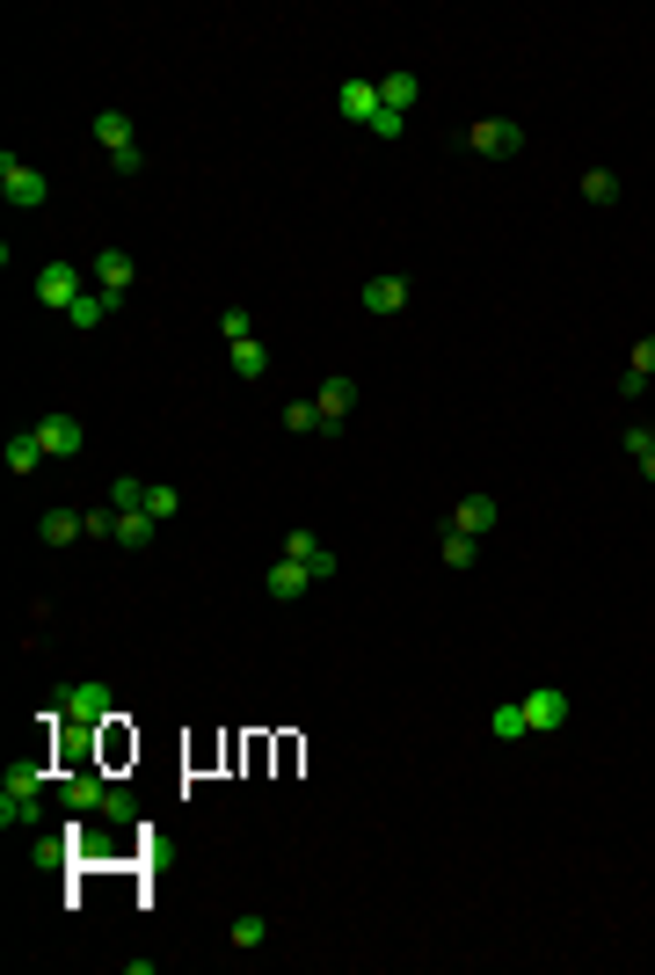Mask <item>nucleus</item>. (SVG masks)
<instances>
[{
    "instance_id": "1",
    "label": "nucleus",
    "mask_w": 655,
    "mask_h": 975,
    "mask_svg": "<svg viewBox=\"0 0 655 975\" xmlns=\"http://www.w3.org/2000/svg\"><path fill=\"white\" fill-rule=\"evenodd\" d=\"M45 721H59V729H80V735H96L102 721H117V692H110L102 678H73V684H59V692H51Z\"/></svg>"
},
{
    "instance_id": "2",
    "label": "nucleus",
    "mask_w": 655,
    "mask_h": 975,
    "mask_svg": "<svg viewBox=\"0 0 655 975\" xmlns=\"http://www.w3.org/2000/svg\"><path fill=\"white\" fill-rule=\"evenodd\" d=\"M45 764L23 757V764H8V786H0V830H29L37 823V801H45Z\"/></svg>"
},
{
    "instance_id": "3",
    "label": "nucleus",
    "mask_w": 655,
    "mask_h": 975,
    "mask_svg": "<svg viewBox=\"0 0 655 975\" xmlns=\"http://www.w3.org/2000/svg\"><path fill=\"white\" fill-rule=\"evenodd\" d=\"M0 190H8L15 212H37V204L51 197V182H45V168H29V161H15V153H0Z\"/></svg>"
},
{
    "instance_id": "4",
    "label": "nucleus",
    "mask_w": 655,
    "mask_h": 975,
    "mask_svg": "<svg viewBox=\"0 0 655 975\" xmlns=\"http://www.w3.org/2000/svg\"><path fill=\"white\" fill-rule=\"evenodd\" d=\"M466 147L481 153V161H509V153H525V124L517 117H481L466 131Z\"/></svg>"
},
{
    "instance_id": "5",
    "label": "nucleus",
    "mask_w": 655,
    "mask_h": 975,
    "mask_svg": "<svg viewBox=\"0 0 655 975\" xmlns=\"http://www.w3.org/2000/svg\"><path fill=\"white\" fill-rule=\"evenodd\" d=\"M568 713H576V699H568L560 684H539V692H525V729H532V735L568 729Z\"/></svg>"
},
{
    "instance_id": "6",
    "label": "nucleus",
    "mask_w": 655,
    "mask_h": 975,
    "mask_svg": "<svg viewBox=\"0 0 655 975\" xmlns=\"http://www.w3.org/2000/svg\"><path fill=\"white\" fill-rule=\"evenodd\" d=\"M37 444H45V459H80L88 430H80L66 408H51V415H37Z\"/></svg>"
},
{
    "instance_id": "7",
    "label": "nucleus",
    "mask_w": 655,
    "mask_h": 975,
    "mask_svg": "<svg viewBox=\"0 0 655 975\" xmlns=\"http://www.w3.org/2000/svg\"><path fill=\"white\" fill-rule=\"evenodd\" d=\"M29 284H37V299H45L51 314H73V299L88 292V284H80V269H73V263H45V269H37V277H29Z\"/></svg>"
},
{
    "instance_id": "8",
    "label": "nucleus",
    "mask_w": 655,
    "mask_h": 975,
    "mask_svg": "<svg viewBox=\"0 0 655 975\" xmlns=\"http://www.w3.org/2000/svg\"><path fill=\"white\" fill-rule=\"evenodd\" d=\"M336 110L350 124H364V131H371V124H379V110H387V96H379V80H342L336 88Z\"/></svg>"
},
{
    "instance_id": "9",
    "label": "nucleus",
    "mask_w": 655,
    "mask_h": 975,
    "mask_svg": "<svg viewBox=\"0 0 655 975\" xmlns=\"http://www.w3.org/2000/svg\"><path fill=\"white\" fill-rule=\"evenodd\" d=\"M285 561H299L314 583H328V575H336V554H328V546H320L306 524H299V532H285Z\"/></svg>"
},
{
    "instance_id": "10",
    "label": "nucleus",
    "mask_w": 655,
    "mask_h": 975,
    "mask_svg": "<svg viewBox=\"0 0 655 975\" xmlns=\"http://www.w3.org/2000/svg\"><path fill=\"white\" fill-rule=\"evenodd\" d=\"M59 801H66L73 815H80V808H96V815H102V801H110V780H102V772H66V780H59Z\"/></svg>"
},
{
    "instance_id": "11",
    "label": "nucleus",
    "mask_w": 655,
    "mask_h": 975,
    "mask_svg": "<svg viewBox=\"0 0 655 975\" xmlns=\"http://www.w3.org/2000/svg\"><path fill=\"white\" fill-rule=\"evenodd\" d=\"M314 408H320V422H328V430H342V422H350V408H357V379H320Z\"/></svg>"
},
{
    "instance_id": "12",
    "label": "nucleus",
    "mask_w": 655,
    "mask_h": 975,
    "mask_svg": "<svg viewBox=\"0 0 655 975\" xmlns=\"http://www.w3.org/2000/svg\"><path fill=\"white\" fill-rule=\"evenodd\" d=\"M131 277H139V269H131V255H124V248H96V292L124 299V292H131Z\"/></svg>"
},
{
    "instance_id": "13",
    "label": "nucleus",
    "mask_w": 655,
    "mask_h": 975,
    "mask_svg": "<svg viewBox=\"0 0 655 975\" xmlns=\"http://www.w3.org/2000/svg\"><path fill=\"white\" fill-rule=\"evenodd\" d=\"M408 306V277H364V314H401Z\"/></svg>"
},
{
    "instance_id": "14",
    "label": "nucleus",
    "mask_w": 655,
    "mask_h": 975,
    "mask_svg": "<svg viewBox=\"0 0 655 975\" xmlns=\"http://www.w3.org/2000/svg\"><path fill=\"white\" fill-rule=\"evenodd\" d=\"M495 517H503V510H495V495H466L459 510H452V532H474V539H488V532H495Z\"/></svg>"
},
{
    "instance_id": "15",
    "label": "nucleus",
    "mask_w": 655,
    "mask_h": 975,
    "mask_svg": "<svg viewBox=\"0 0 655 975\" xmlns=\"http://www.w3.org/2000/svg\"><path fill=\"white\" fill-rule=\"evenodd\" d=\"M88 131H96V147H102V153H131V147H139L124 110H96V124H88Z\"/></svg>"
},
{
    "instance_id": "16",
    "label": "nucleus",
    "mask_w": 655,
    "mask_h": 975,
    "mask_svg": "<svg viewBox=\"0 0 655 975\" xmlns=\"http://www.w3.org/2000/svg\"><path fill=\"white\" fill-rule=\"evenodd\" d=\"M37 532H45V546H73V539H88V510H45Z\"/></svg>"
},
{
    "instance_id": "17",
    "label": "nucleus",
    "mask_w": 655,
    "mask_h": 975,
    "mask_svg": "<svg viewBox=\"0 0 655 975\" xmlns=\"http://www.w3.org/2000/svg\"><path fill=\"white\" fill-rule=\"evenodd\" d=\"M0 459H8V473L23 481V473H37L45 466V444H37V430H15V438L0 444Z\"/></svg>"
},
{
    "instance_id": "18",
    "label": "nucleus",
    "mask_w": 655,
    "mask_h": 975,
    "mask_svg": "<svg viewBox=\"0 0 655 975\" xmlns=\"http://www.w3.org/2000/svg\"><path fill=\"white\" fill-rule=\"evenodd\" d=\"M153 532H161V517H146V510H117V539H110V546H131V554H139V546H153Z\"/></svg>"
},
{
    "instance_id": "19",
    "label": "nucleus",
    "mask_w": 655,
    "mask_h": 975,
    "mask_svg": "<svg viewBox=\"0 0 655 975\" xmlns=\"http://www.w3.org/2000/svg\"><path fill=\"white\" fill-rule=\"evenodd\" d=\"M110 314H117V299H110V292H80V299H73V328H80V335H88V328H102V320H110Z\"/></svg>"
},
{
    "instance_id": "20",
    "label": "nucleus",
    "mask_w": 655,
    "mask_h": 975,
    "mask_svg": "<svg viewBox=\"0 0 655 975\" xmlns=\"http://www.w3.org/2000/svg\"><path fill=\"white\" fill-rule=\"evenodd\" d=\"M226 357H234V371H241L248 387H255V379H263V371H269V350H263V342H255V335L226 342Z\"/></svg>"
},
{
    "instance_id": "21",
    "label": "nucleus",
    "mask_w": 655,
    "mask_h": 975,
    "mask_svg": "<svg viewBox=\"0 0 655 975\" xmlns=\"http://www.w3.org/2000/svg\"><path fill=\"white\" fill-rule=\"evenodd\" d=\"M488 735H495V743H525V735H532L525 729V699H503V707L488 713Z\"/></svg>"
},
{
    "instance_id": "22",
    "label": "nucleus",
    "mask_w": 655,
    "mask_h": 975,
    "mask_svg": "<svg viewBox=\"0 0 655 975\" xmlns=\"http://www.w3.org/2000/svg\"><path fill=\"white\" fill-rule=\"evenodd\" d=\"M379 96H387V110H401V117H408V110H415V96H423V80H415L408 66H393V74L379 80Z\"/></svg>"
},
{
    "instance_id": "23",
    "label": "nucleus",
    "mask_w": 655,
    "mask_h": 975,
    "mask_svg": "<svg viewBox=\"0 0 655 975\" xmlns=\"http://www.w3.org/2000/svg\"><path fill=\"white\" fill-rule=\"evenodd\" d=\"M226 947H234V953H255V947H269V925L255 917V910H241V917L226 925Z\"/></svg>"
},
{
    "instance_id": "24",
    "label": "nucleus",
    "mask_w": 655,
    "mask_h": 975,
    "mask_svg": "<svg viewBox=\"0 0 655 975\" xmlns=\"http://www.w3.org/2000/svg\"><path fill=\"white\" fill-rule=\"evenodd\" d=\"M306 583H314V575H306L299 561H277V568L263 575V590H269V597H306Z\"/></svg>"
},
{
    "instance_id": "25",
    "label": "nucleus",
    "mask_w": 655,
    "mask_h": 975,
    "mask_svg": "<svg viewBox=\"0 0 655 975\" xmlns=\"http://www.w3.org/2000/svg\"><path fill=\"white\" fill-rule=\"evenodd\" d=\"M655 379V335H641L633 342V365H627V379H619V393H641Z\"/></svg>"
},
{
    "instance_id": "26",
    "label": "nucleus",
    "mask_w": 655,
    "mask_h": 975,
    "mask_svg": "<svg viewBox=\"0 0 655 975\" xmlns=\"http://www.w3.org/2000/svg\"><path fill=\"white\" fill-rule=\"evenodd\" d=\"M627 459L655 481V430H648V422H627Z\"/></svg>"
},
{
    "instance_id": "27",
    "label": "nucleus",
    "mask_w": 655,
    "mask_h": 975,
    "mask_svg": "<svg viewBox=\"0 0 655 975\" xmlns=\"http://www.w3.org/2000/svg\"><path fill=\"white\" fill-rule=\"evenodd\" d=\"M285 430H299V438H328V422H320L314 401H285Z\"/></svg>"
},
{
    "instance_id": "28",
    "label": "nucleus",
    "mask_w": 655,
    "mask_h": 975,
    "mask_svg": "<svg viewBox=\"0 0 655 975\" xmlns=\"http://www.w3.org/2000/svg\"><path fill=\"white\" fill-rule=\"evenodd\" d=\"M576 190L590 197V204H619V175H612V168H582Z\"/></svg>"
},
{
    "instance_id": "29",
    "label": "nucleus",
    "mask_w": 655,
    "mask_h": 975,
    "mask_svg": "<svg viewBox=\"0 0 655 975\" xmlns=\"http://www.w3.org/2000/svg\"><path fill=\"white\" fill-rule=\"evenodd\" d=\"M474 554H481V539H474V532H452V524H444V568H474Z\"/></svg>"
},
{
    "instance_id": "30",
    "label": "nucleus",
    "mask_w": 655,
    "mask_h": 975,
    "mask_svg": "<svg viewBox=\"0 0 655 975\" xmlns=\"http://www.w3.org/2000/svg\"><path fill=\"white\" fill-rule=\"evenodd\" d=\"M146 488H153V481H131V473H117V481H110V510H146Z\"/></svg>"
},
{
    "instance_id": "31",
    "label": "nucleus",
    "mask_w": 655,
    "mask_h": 975,
    "mask_svg": "<svg viewBox=\"0 0 655 975\" xmlns=\"http://www.w3.org/2000/svg\"><path fill=\"white\" fill-rule=\"evenodd\" d=\"M175 510H182V495H175V488H161V481L146 488V517H161V524H168Z\"/></svg>"
},
{
    "instance_id": "32",
    "label": "nucleus",
    "mask_w": 655,
    "mask_h": 975,
    "mask_svg": "<svg viewBox=\"0 0 655 975\" xmlns=\"http://www.w3.org/2000/svg\"><path fill=\"white\" fill-rule=\"evenodd\" d=\"M59 859H66V837H37L29 845V866H59Z\"/></svg>"
},
{
    "instance_id": "33",
    "label": "nucleus",
    "mask_w": 655,
    "mask_h": 975,
    "mask_svg": "<svg viewBox=\"0 0 655 975\" xmlns=\"http://www.w3.org/2000/svg\"><path fill=\"white\" fill-rule=\"evenodd\" d=\"M218 335H226V342H241V335H255V328H248V314H241V306H226V314H218Z\"/></svg>"
},
{
    "instance_id": "34",
    "label": "nucleus",
    "mask_w": 655,
    "mask_h": 975,
    "mask_svg": "<svg viewBox=\"0 0 655 975\" xmlns=\"http://www.w3.org/2000/svg\"><path fill=\"white\" fill-rule=\"evenodd\" d=\"M88 539H117V510H110V503L88 510Z\"/></svg>"
},
{
    "instance_id": "35",
    "label": "nucleus",
    "mask_w": 655,
    "mask_h": 975,
    "mask_svg": "<svg viewBox=\"0 0 655 975\" xmlns=\"http://www.w3.org/2000/svg\"><path fill=\"white\" fill-rule=\"evenodd\" d=\"M401 131H408V117H401V110H379V124H371V139H401Z\"/></svg>"
},
{
    "instance_id": "36",
    "label": "nucleus",
    "mask_w": 655,
    "mask_h": 975,
    "mask_svg": "<svg viewBox=\"0 0 655 975\" xmlns=\"http://www.w3.org/2000/svg\"><path fill=\"white\" fill-rule=\"evenodd\" d=\"M146 168V153L139 147H131V153H110V175H139Z\"/></svg>"
}]
</instances>
